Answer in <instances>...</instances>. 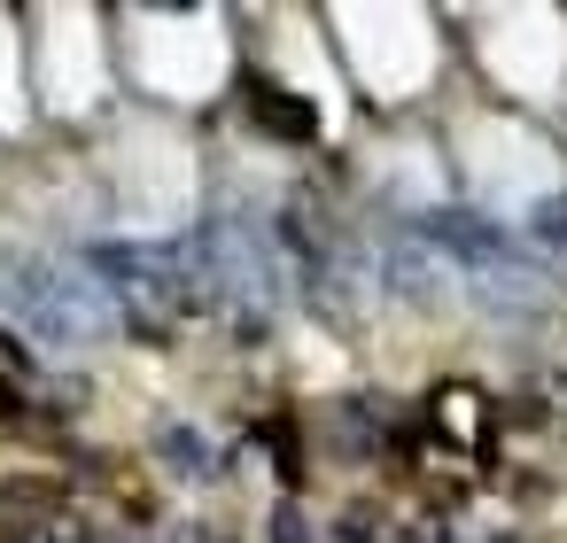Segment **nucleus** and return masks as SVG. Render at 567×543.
<instances>
[{"label":"nucleus","mask_w":567,"mask_h":543,"mask_svg":"<svg viewBox=\"0 0 567 543\" xmlns=\"http://www.w3.org/2000/svg\"><path fill=\"white\" fill-rule=\"evenodd\" d=\"M319 32L334 40V71H350L358 94L373 102H420L443 71V40L427 9H319Z\"/></svg>","instance_id":"4"},{"label":"nucleus","mask_w":567,"mask_h":543,"mask_svg":"<svg viewBox=\"0 0 567 543\" xmlns=\"http://www.w3.org/2000/svg\"><path fill=\"white\" fill-rule=\"evenodd\" d=\"M451 156H458V179H466V210H482L497 226L520 218L544 195H567V156L528 117H458Z\"/></svg>","instance_id":"5"},{"label":"nucleus","mask_w":567,"mask_h":543,"mask_svg":"<svg viewBox=\"0 0 567 543\" xmlns=\"http://www.w3.org/2000/svg\"><path fill=\"white\" fill-rule=\"evenodd\" d=\"M32 63H24V17L0 9V140H24L32 133Z\"/></svg>","instance_id":"10"},{"label":"nucleus","mask_w":567,"mask_h":543,"mask_svg":"<svg viewBox=\"0 0 567 543\" xmlns=\"http://www.w3.org/2000/svg\"><path fill=\"white\" fill-rule=\"evenodd\" d=\"M117 71L156 109L218 102L234 79V24L218 9H117Z\"/></svg>","instance_id":"3"},{"label":"nucleus","mask_w":567,"mask_h":543,"mask_svg":"<svg viewBox=\"0 0 567 543\" xmlns=\"http://www.w3.org/2000/svg\"><path fill=\"white\" fill-rule=\"evenodd\" d=\"M435 435H451V442L482 435V396H466V388H443V396H435Z\"/></svg>","instance_id":"13"},{"label":"nucleus","mask_w":567,"mask_h":543,"mask_svg":"<svg viewBox=\"0 0 567 543\" xmlns=\"http://www.w3.org/2000/svg\"><path fill=\"white\" fill-rule=\"evenodd\" d=\"M319 543H396V520H389V504H373V497H342V504L319 520Z\"/></svg>","instance_id":"11"},{"label":"nucleus","mask_w":567,"mask_h":543,"mask_svg":"<svg viewBox=\"0 0 567 543\" xmlns=\"http://www.w3.org/2000/svg\"><path fill=\"white\" fill-rule=\"evenodd\" d=\"M0 326L32 357H94L117 342V303L79 272L71 249L48 241H0Z\"/></svg>","instance_id":"1"},{"label":"nucleus","mask_w":567,"mask_h":543,"mask_svg":"<svg viewBox=\"0 0 567 543\" xmlns=\"http://www.w3.org/2000/svg\"><path fill=\"white\" fill-rule=\"evenodd\" d=\"M32 109L55 125H94L110 109V17L102 9H32L24 17Z\"/></svg>","instance_id":"6"},{"label":"nucleus","mask_w":567,"mask_h":543,"mask_svg":"<svg viewBox=\"0 0 567 543\" xmlns=\"http://www.w3.org/2000/svg\"><path fill=\"white\" fill-rule=\"evenodd\" d=\"M365 264H373V303H389L404 319H451L458 311V272L412 226H389L381 241H365Z\"/></svg>","instance_id":"8"},{"label":"nucleus","mask_w":567,"mask_h":543,"mask_svg":"<svg viewBox=\"0 0 567 543\" xmlns=\"http://www.w3.org/2000/svg\"><path fill=\"white\" fill-rule=\"evenodd\" d=\"M265 543H319L311 504H303V497H272V512H265Z\"/></svg>","instance_id":"12"},{"label":"nucleus","mask_w":567,"mask_h":543,"mask_svg":"<svg viewBox=\"0 0 567 543\" xmlns=\"http://www.w3.org/2000/svg\"><path fill=\"white\" fill-rule=\"evenodd\" d=\"M148 458H156V473H164L172 489H218V481H226V442H218V427H203V419H187V411H164V419L148 427Z\"/></svg>","instance_id":"9"},{"label":"nucleus","mask_w":567,"mask_h":543,"mask_svg":"<svg viewBox=\"0 0 567 543\" xmlns=\"http://www.w3.org/2000/svg\"><path fill=\"white\" fill-rule=\"evenodd\" d=\"M458 24L474 32V55L505 94L551 102L567 86V17L559 9H466Z\"/></svg>","instance_id":"7"},{"label":"nucleus","mask_w":567,"mask_h":543,"mask_svg":"<svg viewBox=\"0 0 567 543\" xmlns=\"http://www.w3.org/2000/svg\"><path fill=\"white\" fill-rule=\"evenodd\" d=\"M203 210V156L172 117H125L102 164V218L133 241H172Z\"/></svg>","instance_id":"2"}]
</instances>
